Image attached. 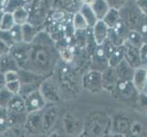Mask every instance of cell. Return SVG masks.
<instances>
[{
    "instance_id": "1",
    "label": "cell",
    "mask_w": 147,
    "mask_h": 137,
    "mask_svg": "<svg viewBox=\"0 0 147 137\" xmlns=\"http://www.w3.org/2000/svg\"><path fill=\"white\" fill-rule=\"evenodd\" d=\"M94 28V38L97 44L100 45L104 42L109 34V27L106 25L103 20H98L93 26Z\"/></svg>"
},
{
    "instance_id": "2",
    "label": "cell",
    "mask_w": 147,
    "mask_h": 137,
    "mask_svg": "<svg viewBox=\"0 0 147 137\" xmlns=\"http://www.w3.org/2000/svg\"><path fill=\"white\" fill-rule=\"evenodd\" d=\"M92 7L99 20H102L110 10L109 4L106 0H96Z\"/></svg>"
},
{
    "instance_id": "3",
    "label": "cell",
    "mask_w": 147,
    "mask_h": 137,
    "mask_svg": "<svg viewBox=\"0 0 147 137\" xmlns=\"http://www.w3.org/2000/svg\"><path fill=\"white\" fill-rule=\"evenodd\" d=\"M80 13L83 15V17L85 19L87 20V22L89 24V26L93 27L96 24V22L98 21V18L96 17V14L94 13L92 7V6H88V5H83L82 10H80Z\"/></svg>"
},
{
    "instance_id": "4",
    "label": "cell",
    "mask_w": 147,
    "mask_h": 137,
    "mask_svg": "<svg viewBox=\"0 0 147 137\" xmlns=\"http://www.w3.org/2000/svg\"><path fill=\"white\" fill-rule=\"evenodd\" d=\"M119 18H120V16H119V13L117 10L115 8H111L102 20L106 23V25H107L109 28H113L115 26H117Z\"/></svg>"
},
{
    "instance_id": "5",
    "label": "cell",
    "mask_w": 147,
    "mask_h": 137,
    "mask_svg": "<svg viewBox=\"0 0 147 137\" xmlns=\"http://www.w3.org/2000/svg\"><path fill=\"white\" fill-rule=\"evenodd\" d=\"M146 70H138L136 72L134 78V82L139 90H143L144 89V86L146 84Z\"/></svg>"
},
{
    "instance_id": "6",
    "label": "cell",
    "mask_w": 147,
    "mask_h": 137,
    "mask_svg": "<svg viewBox=\"0 0 147 137\" xmlns=\"http://www.w3.org/2000/svg\"><path fill=\"white\" fill-rule=\"evenodd\" d=\"M8 109L10 111H16V113H23V111L25 110V103L23 100L17 96L14 97L9 101L8 103Z\"/></svg>"
},
{
    "instance_id": "7",
    "label": "cell",
    "mask_w": 147,
    "mask_h": 137,
    "mask_svg": "<svg viewBox=\"0 0 147 137\" xmlns=\"http://www.w3.org/2000/svg\"><path fill=\"white\" fill-rule=\"evenodd\" d=\"M88 26H89V24L87 22V20L85 19V18L83 17V15L82 13L78 12L75 15L73 18V27L76 29L82 30V29L87 28Z\"/></svg>"
},
{
    "instance_id": "8",
    "label": "cell",
    "mask_w": 147,
    "mask_h": 137,
    "mask_svg": "<svg viewBox=\"0 0 147 137\" xmlns=\"http://www.w3.org/2000/svg\"><path fill=\"white\" fill-rule=\"evenodd\" d=\"M14 23H15V20H14V17L12 16L11 14H5L4 17L2 18V22H1V27H0V29L7 30L11 29L14 26Z\"/></svg>"
},
{
    "instance_id": "9",
    "label": "cell",
    "mask_w": 147,
    "mask_h": 137,
    "mask_svg": "<svg viewBox=\"0 0 147 137\" xmlns=\"http://www.w3.org/2000/svg\"><path fill=\"white\" fill-rule=\"evenodd\" d=\"M13 17H14L15 23L18 24V25H21L26 21V19L28 18V13L25 11L24 8L18 7L15 10V13L13 15Z\"/></svg>"
},
{
    "instance_id": "10",
    "label": "cell",
    "mask_w": 147,
    "mask_h": 137,
    "mask_svg": "<svg viewBox=\"0 0 147 137\" xmlns=\"http://www.w3.org/2000/svg\"><path fill=\"white\" fill-rule=\"evenodd\" d=\"M10 70H14L16 65L14 63V59L9 58V57H5L2 60H1V63H0V70L1 72H7L8 68Z\"/></svg>"
},
{
    "instance_id": "11",
    "label": "cell",
    "mask_w": 147,
    "mask_h": 137,
    "mask_svg": "<svg viewBox=\"0 0 147 137\" xmlns=\"http://www.w3.org/2000/svg\"><path fill=\"white\" fill-rule=\"evenodd\" d=\"M11 91L9 90H0V105L1 106H5L8 104L9 101L11 100Z\"/></svg>"
},
{
    "instance_id": "12",
    "label": "cell",
    "mask_w": 147,
    "mask_h": 137,
    "mask_svg": "<svg viewBox=\"0 0 147 137\" xmlns=\"http://www.w3.org/2000/svg\"><path fill=\"white\" fill-rule=\"evenodd\" d=\"M30 98L28 99L27 101V108L28 110H34V109H38L40 104H39V100L37 99V98H35L36 97V95L35 94H32L31 96H29Z\"/></svg>"
},
{
    "instance_id": "13",
    "label": "cell",
    "mask_w": 147,
    "mask_h": 137,
    "mask_svg": "<svg viewBox=\"0 0 147 137\" xmlns=\"http://www.w3.org/2000/svg\"><path fill=\"white\" fill-rule=\"evenodd\" d=\"M8 124V113L5 110L0 111V131H3L7 128Z\"/></svg>"
},
{
    "instance_id": "14",
    "label": "cell",
    "mask_w": 147,
    "mask_h": 137,
    "mask_svg": "<svg viewBox=\"0 0 147 137\" xmlns=\"http://www.w3.org/2000/svg\"><path fill=\"white\" fill-rule=\"evenodd\" d=\"M60 55H61L62 59L67 62H70L71 60H73V58H74L73 53L67 48L60 50Z\"/></svg>"
},
{
    "instance_id": "15",
    "label": "cell",
    "mask_w": 147,
    "mask_h": 137,
    "mask_svg": "<svg viewBox=\"0 0 147 137\" xmlns=\"http://www.w3.org/2000/svg\"><path fill=\"white\" fill-rule=\"evenodd\" d=\"M21 30L22 29L19 27H15L11 29L10 33H11V36L15 41H18V40L21 39L22 36H23V31H21Z\"/></svg>"
},
{
    "instance_id": "16",
    "label": "cell",
    "mask_w": 147,
    "mask_h": 137,
    "mask_svg": "<svg viewBox=\"0 0 147 137\" xmlns=\"http://www.w3.org/2000/svg\"><path fill=\"white\" fill-rule=\"evenodd\" d=\"M7 88L11 92H14V93L18 92L20 89L19 82L18 80H14V82H7Z\"/></svg>"
},
{
    "instance_id": "17",
    "label": "cell",
    "mask_w": 147,
    "mask_h": 137,
    "mask_svg": "<svg viewBox=\"0 0 147 137\" xmlns=\"http://www.w3.org/2000/svg\"><path fill=\"white\" fill-rule=\"evenodd\" d=\"M5 78H6V82H14V80H18V74L16 72H12V70L7 72L6 77H5Z\"/></svg>"
},
{
    "instance_id": "18",
    "label": "cell",
    "mask_w": 147,
    "mask_h": 137,
    "mask_svg": "<svg viewBox=\"0 0 147 137\" xmlns=\"http://www.w3.org/2000/svg\"><path fill=\"white\" fill-rule=\"evenodd\" d=\"M137 4L138 7L141 9V11L147 15V0H137Z\"/></svg>"
},
{
    "instance_id": "19",
    "label": "cell",
    "mask_w": 147,
    "mask_h": 137,
    "mask_svg": "<svg viewBox=\"0 0 147 137\" xmlns=\"http://www.w3.org/2000/svg\"><path fill=\"white\" fill-rule=\"evenodd\" d=\"M8 50V46L7 44L0 38V54L3 55V54H6Z\"/></svg>"
},
{
    "instance_id": "20",
    "label": "cell",
    "mask_w": 147,
    "mask_h": 137,
    "mask_svg": "<svg viewBox=\"0 0 147 137\" xmlns=\"http://www.w3.org/2000/svg\"><path fill=\"white\" fill-rule=\"evenodd\" d=\"M9 0H0V9H4L7 7Z\"/></svg>"
},
{
    "instance_id": "21",
    "label": "cell",
    "mask_w": 147,
    "mask_h": 137,
    "mask_svg": "<svg viewBox=\"0 0 147 137\" xmlns=\"http://www.w3.org/2000/svg\"><path fill=\"white\" fill-rule=\"evenodd\" d=\"M96 0H82L83 5H88V6H92Z\"/></svg>"
},
{
    "instance_id": "22",
    "label": "cell",
    "mask_w": 147,
    "mask_h": 137,
    "mask_svg": "<svg viewBox=\"0 0 147 137\" xmlns=\"http://www.w3.org/2000/svg\"><path fill=\"white\" fill-rule=\"evenodd\" d=\"M5 80H6V78H4L2 75H0V90L3 88V86L5 84Z\"/></svg>"
},
{
    "instance_id": "23",
    "label": "cell",
    "mask_w": 147,
    "mask_h": 137,
    "mask_svg": "<svg viewBox=\"0 0 147 137\" xmlns=\"http://www.w3.org/2000/svg\"><path fill=\"white\" fill-rule=\"evenodd\" d=\"M146 80H147V70H146Z\"/></svg>"
},
{
    "instance_id": "24",
    "label": "cell",
    "mask_w": 147,
    "mask_h": 137,
    "mask_svg": "<svg viewBox=\"0 0 147 137\" xmlns=\"http://www.w3.org/2000/svg\"><path fill=\"white\" fill-rule=\"evenodd\" d=\"M146 70H147V69H146Z\"/></svg>"
}]
</instances>
